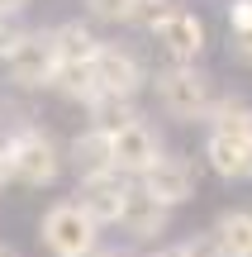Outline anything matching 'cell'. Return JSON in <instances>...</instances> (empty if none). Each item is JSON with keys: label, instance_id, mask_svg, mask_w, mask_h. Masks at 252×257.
Listing matches in <instances>:
<instances>
[{"label": "cell", "instance_id": "obj_25", "mask_svg": "<svg viewBox=\"0 0 252 257\" xmlns=\"http://www.w3.org/2000/svg\"><path fill=\"white\" fill-rule=\"evenodd\" d=\"M0 257H19L15 248H10V243H0Z\"/></svg>", "mask_w": 252, "mask_h": 257}, {"label": "cell", "instance_id": "obj_19", "mask_svg": "<svg viewBox=\"0 0 252 257\" xmlns=\"http://www.w3.org/2000/svg\"><path fill=\"white\" fill-rule=\"evenodd\" d=\"M228 62H233V67H243V72H252V24L228 34Z\"/></svg>", "mask_w": 252, "mask_h": 257}, {"label": "cell", "instance_id": "obj_7", "mask_svg": "<svg viewBox=\"0 0 252 257\" xmlns=\"http://www.w3.org/2000/svg\"><path fill=\"white\" fill-rule=\"evenodd\" d=\"M95 86H100V95L138 100V95L148 91V62H143L129 43L100 38V48H95Z\"/></svg>", "mask_w": 252, "mask_h": 257}, {"label": "cell", "instance_id": "obj_12", "mask_svg": "<svg viewBox=\"0 0 252 257\" xmlns=\"http://www.w3.org/2000/svg\"><path fill=\"white\" fill-rule=\"evenodd\" d=\"M62 167L76 176V181L100 176V172H114V162H110V128L81 124L72 138H67V148H62Z\"/></svg>", "mask_w": 252, "mask_h": 257}, {"label": "cell", "instance_id": "obj_23", "mask_svg": "<svg viewBox=\"0 0 252 257\" xmlns=\"http://www.w3.org/2000/svg\"><path fill=\"white\" fill-rule=\"evenodd\" d=\"M91 257H143V252H133V248H95Z\"/></svg>", "mask_w": 252, "mask_h": 257}, {"label": "cell", "instance_id": "obj_5", "mask_svg": "<svg viewBox=\"0 0 252 257\" xmlns=\"http://www.w3.org/2000/svg\"><path fill=\"white\" fill-rule=\"evenodd\" d=\"M138 191H148L152 200L167 205V210H181V205H190L200 195V162H195V157H186V153L162 148L157 162L138 176Z\"/></svg>", "mask_w": 252, "mask_h": 257}, {"label": "cell", "instance_id": "obj_10", "mask_svg": "<svg viewBox=\"0 0 252 257\" xmlns=\"http://www.w3.org/2000/svg\"><path fill=\"white\" fill-rule=\"evenodd\" d=\"M129 191H133L129 176H119V172H100V176H86V181H76V195H72V200L81 205V210L91 214L100 229H114V219H119V210H124V200H129Z\"/></svg>", "mask_w": 252, "mask_h": 257}, {"label": "cell", "instance_id": "obj_17", "mask_svg": "<svg viewBox=\"0 0 252 257\" xmlns=\"http://www.w3.org/2000/svg\"><path fill=\"white\" fill-rule=\"evenodd\" d=\"M176 5V0H129V10H124V29H138V34H152V24H157L167 10Z\"/></svg>", "mask_w": 252, "mask_h": 257}, {"label": "cell", "instance_id": "obj_21", "mask_svg": "<svg viewBox=\"0 0 252 257\" xmlns=\"http://www.w3.org/2000/svg\"><path fill=\"white\" fill-rule=\"evenodd\" d=\"M181 252H186V257H224V252L214 248V238H209V233H190V238L181 243Z\"/></svg>", "mask_w": 252, "mask_h": 257}, {"label": "cell", "instance_id": "obj_1", "mask_svg": "<svg viewBox=\"0 0 252 257\" xmlns=\"http://www.w3.org/2000/svg\"><path fill=\"white\" fill-rule=\"evenodd\" d=\"M0 157H5V186H24V191H48L67 172L62 167V143L38 119H15L10 124V134L0 138Z\"/></svg>", "mask_w": 252, "mask_h": 257}, {"label": "cell", "instance_id": "obj_22", "mask_svg": "<svg viewBox=\"0 0 252 257\" xmlns=\"http://www.w3.org/2000/svg\"><path fill=\"white\" fill-rule=\"evenodd\" d=\"M143 257H186V252H181V243H167V238H162V243H152V252H143Z\"/></svg>", "mask_w": 252, "mask_h": 257}, {"label": "cell", "instance_id": "obj_3", "mask_svg": "<svg viewBox=\"0 0 252 257\" xmlns=\"http://www.w3.org/2000/svg\"><path fill=\"white\" fill-rule=\"evenodd\" d=\"M100 233L105 229L76 200H53L38 214V243L48 257H91L100 248Z\"/></svg>", "mask_w": 252, "mask_h": 257}, {"label": "cell", "instance_id": "obj_2", "mask_svg": "<svg viewBox=\"0 0 252 257\" xmlns=\"http://www.w3.org/2000/svg\"><path fill=\"white\" fill-rule=\"evenodd\" d=\"M148 91L152 105L167 114L171 124H205L209 119V105L219 95V81L205 72L200 62H167L157 72H148Z\"/></svg>", "mask_w": 252, "mask_h": 257}, {"label": "cell", "instance_id": "obj_18", "mask_svg": "<svg viewBox=\"0 0 252 257\" xmlns=\"http://www.w3.org/2000/svg\"><path fill=\"white\" fill-rule=\"evenodd\" d=\"M81 5H86V19L91 24H124L129 0H81Z\"/></svg>", "mask_w": 252, "mask_h": 257}, {"label": "cell", "instance_id": "obj_26", "mask_svg": "<svg viewBox=\"0 0 252 257\" xmlns=\"http://www.w3.org/2000/svg\"><path fill=\"white\" fill-rule=\"evenodd\" d=\"M0 191H5V157H0Z\"/></svg>", "mask_w": 252, "mask_h": 257}, {"label": "cell", "instance_id": "obj_9", "mask_svg": "<svg viewBox=\"0 0 252 257\" xmlns=\"http://www.w3.org/2000/svg\"><path fill=\"white\" fill-rule=\"evenodd\" d=\"M171 214H176V210L157 205L148 191H138V181H133V191H129V200H124L114 229H119L133 248H152V243H162V238L171 233Z\"/></svg>", "mask_w": 252, "mask_h": 257}, {"label": "cell", "instance_id": "obj_8", "mask_svg": "<svg viewBox=\"0 0 252 257\" xmlns=\"http://www.w3.org/2000/svg\"><path fill=\"white\" fill-rule=\"evenodd\" d=\"M162 134L152 119H143V114H133V119H124L119 128H110V162L119 176H129V181H138L143 172H148L152 162H157L162 153Z\"/></svg>", "mask_w": 252, "mask_h": 257}, {"label": "cell", "instance_id": "obj_15", "mask_svg": "<svg viewBox=\"0 0 252 257\" xmlns=\"http://www.w3.org/2000/svg\"><path fill=\"white\" fill-rule=\"evenodd\" d=\"M53 48H57V62H91L95 48H100V34H95L91 19H62L53 24Z\"/></svg>", "mask_w": 252, "mask_h": 257}, {"label": "cell", "instance_id": "obj_24", "mask_svg": "<svg viewBox=\"0 0 252 257\" xmlns=\"http://www.w3.org/2000/svg\"><path fill=\"white\" fill-rule=\"evenodd\" d=\"M29 5H34V0H0V10H15V15H24Z\"/></svg>", "mask_w": 252, "mask_h": 257}, {"label": "cell", "instance_id": "obj_11", "mask_svg": "<svg viewBox=\"0 0 252 257\" xmlns=\"http://www.w3.org/2000/svg\"><path fill=\"white\" fill-rule=\"evenodd\" d=\"M200 162L219 176V181H252V138L228 134V128H209Z\"/></svg>", "mask_w": 252, "mask_h": 257}, {"label": "cell", "instance_id": "obj_20", "mask_svg": "<svg viewBox=\"0 0 252 257\" xmlns=\"http://www.w3.org/2000/svg\"><path fill=\"white\" fill-rule=\"evenodd\" d=\"M19 34H24V19H19L15 10H0V57L15 48V38H19Z\"/></svg>", "mask_w": 252, "mask_h": 257}, {"label": "cell", "instance_id": "obj_14", "mask_svg": "<svg viewBox=\"0 0 252 257\" xmlns=\"http://www.w3.org/2000/svg\"><path fill=\"white\" fill-rule=\"evenodd\" d=\"M48 91L57 95V100H67V105H91L95 95H100V86H95V57L91 62H57V72H53V81H48Z\"/></svg>", "mask_w": 252, "mask_h": 257}, {"label": "cell", "instance_id": "obj_6", "mask_svg": "<svg viewBox=\"0 0 252 257\" xmlns=\"http://www.w3.org/2000/svg\"><path fill=\"white\" fill-rule=\"evenodd\" d=\"M152 43L162 48L167 62H200L209 53V24L200 10H186V5H171L167 15L152 24Z\"/></svg>", "mask_w": 252, "mask_h": 257}, {"label": "cell", "instance_id": "obj_16", "mask_svg": "<svg viewBox=\"0 0 252 257\" xmlns=\"http://www.w3.org/2000/svg\"><path fill=\"white\" fill-rule=\"evenodd\" d=\"M205 128H228V134L252 138V100H247V95H228V91H219L214 105H209Z\"/></svg>", "mask_w": 252, "mask_h": 257}, {"label": "cell", "instance_id": "obj_13", "mask_svg": "<svg viewBox=\"0 0 252 257\" xmlns=\"http://www.w3.org/2000/svg\"><path fill=\"white\" fill-rule=\"evenodd\" d=\"M209 238H214V248L224 257H252V210L247 205H228V210L214 214V224H209Z\"/></svg>", "mask_w": 252, "mask_h": 257}, {"label": "cell", "instance_id": "obj_4", "mask_svg": "<svg viewBox=\"0 0 252 257\" xmlns=\"http://www.w3.org/2000/svg\"><path fill=\"white\" fill-rule=\"evenodd\" d=\"M0 67H5V81L15 86V91H24V95H43L48 81H53V72H57L53 29H43V24H24V34H19L15 48L0 57Z\"/></svg>", "mask_w": 252, "mask_h": 257}]
</instances>
